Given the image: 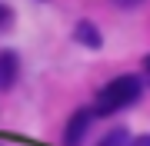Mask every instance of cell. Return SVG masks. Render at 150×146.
Wrapping results in <instances>:
<instances>
[{
	"label": "cell",
	"mask_w": 150,
	"mask_h": 146,
	"mask_svg": "<svg viewBox=\"0 0 150 146\" xmlns=\"http://www.w3.org/2000/svg\"><path fill=\"white\" fill-rule=\"evenodd\" d=\"M144 93V80L134 73H123V76H113V80L97 93V103H93V116H110V113H120L123 106H134Z\"/></svg>",
	"instance_id": "cell-1"
},
{
	"label": "cell",
	"mask_w": 150,
	"mask_h": 146,
	"mask_svg": "<svg viewBox=\"0 0 150 146\" xmlns=\"http://www.w3.org/2000/svg\"><path fill=\"white\" fill-rule=\"evenodd\" d=\"M90 123H93V110H77V113L70 116L67 130H64V143H67V146H80L83 133L90 130Z\"/></svg>",
	"instance_id": "cell-2"
},
{
	"label": "cell",
	"mask_w": 150,
	"mask_h": 146,
	"mask_svg": "<svg viewBox=\"0 0 150 146\" xmlns=\"http://www.w3.org/2000/svg\"><path fill=\"white\" fill-rule=\"evenodd\" d=\"M17 70H20L17 53H13V50H0V90H10V87H13Z\"/></svg>",
	"instance_id": "cell-3"
},
{
	"label": "cell",
	"mask_w": 150,
	"mask_h": 146,
	"mask_svg": "<svg viewBox=\"0 0 150 146\" xmlns=\"http://www.w3.org/2000/svg\"><path fill=\"white\" fill-rule=\"evenodd\" d=\"M77 40H80L83 47H100V30H97L90 20H80L77 23Z\"/></svg>",
	"instance_id": "cell-4"
},
{
	"label": "cell",
	"mask_w": 150,
	"mask_h": 146,
	"mask_svg": "<svg viewBox=\"0 0 150 146\" xmlns=\"http://www.w3.org/2000/svg\"><path fill=\"white\" fill-rule=\"evenodd\" d=\"M97 146H130V133L123 130V126H117V130H110Z\"/></svg>",
	"instance_id": "cell-5"
},
{
	"label": "cell",
	"mask_w": 150,
	"mask_h": 146,
	"mask_svg": "<svg viewBox=\"0 0 150 146\" xmlns=\"http://www.w3.org/2000/svg\"><path fill=\"white\" fill-rule=\"evenodd\" d=\"M7 23H10V7H4V3H0V30H4Z\"/></svg>",
	"instance_id": "cell-6"
},
{
	"label": "cell",
	"mask_w": 150,
	"mask_h": 146,
	"mask_svg": "<svg viewBox=\"0 0 150 146\" xmlns=\"http://www.w3.org/2000/svg\"><path fill=\"white\" fill-rule=\"evenodd\" d=\"M144 76H147V83H150V57H144Z\"/></svg>",
	"instance_id": "cell-7"
},
{
	"label": "cell",
	"mask_w": 150,
	"mask_h": 146,
	"mask_svg": "<svg viewBox=\"0 0 150 146\" xmlns=\"http://www.w3.org/2000/svg\"><path fill=\"white\" fill-rule=\"evenodd\" d=\"M134 146H150V136H140V140H134Z\"/></svg>",
	"instance_id": "cell-8"
}]
</instances>
